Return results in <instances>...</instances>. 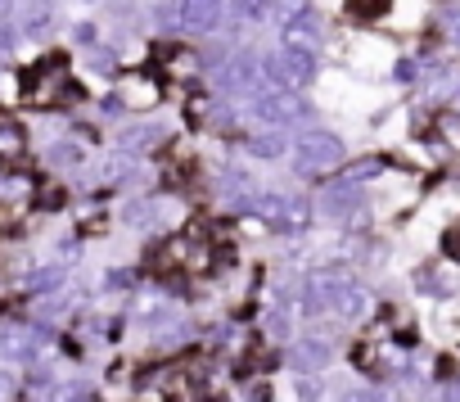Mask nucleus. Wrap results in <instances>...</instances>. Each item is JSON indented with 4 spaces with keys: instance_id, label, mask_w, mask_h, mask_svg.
I'll use <instances>...</instances> for the list:
<instances>
[{
    "instance_id": "obj_5",
    "label": "nucleus",
    "mask_w": 460,
    "mask_h": 402,
    "mask_svg": "<svg viewBox=\"0 0 460 402\" xmlns=\"http://www.w3.org/2000/svg\"><path fill=\"white\" fill-rule=\"evenodd\" d=\"M158 14H167L171 23H181L185 32H217L221 27V0H171Z\"/></svg>"
},
{
    "instance_id": "obj_2",
    "label": "nucleus",
    "mask_w": 460,
    "mask_h": 402,
    "mask_svg": "<svg viewBox=\"0 0 460 402\" xmlns=\"http://www.w3.org/2000/svg\"><path fill=\"white\" fill-rule=\"evenodd\" d=\"M293 158H298L302 176H316V172H334L348 158V150H343V141L334 131H302L293 141Z\"/></svg>"
},
{
    "instance_id": "obj_9",
    "label": "nucleus",
    "mask_w": 460,
    "mask_h": 402,
    "mask_svg": "<svg viewBox=\"0 0 460 402\" xmlns=\"http://www.w3.org/2000/svg\"><path fill=\"white\" fill-rule=\"evenodd\" d=\"M365 312H370V294H365L361 285L343 281V289H339V303H334V316H339V321H361Z\"/></svg>"
},
{
    "instance_id": "obj_4",
    "label": "nucleus",
    "mask_w": 460,
    "mask_h": 402,
    "mask_svg": "<svg viewBox=\"0 0 460 402\" xmlns=\"http://www.w3.org/2000/svg\"><path fill=\"white\" fill-rule=\"evenodd\" d=\"M253 109H257V118L267 122L271 131H280V127H293V122H302L307 118V99L298 95V91H262V95L253 99Z\"/></svg>"
},
{
    "instance_id": "obj_14",
    "label": "nucleus",
    "mask_w": 460,
    "mask_h": 402,
    "mask_svg": "<svg viewBox=\"0 0 460 402\" xmlns=\"http://www.w3.org/2000/svg\"><path fill=\"white\" fill-rule=\"evenodd\" d=\"M14 393H19V375L10 366H0V402H10Z\"/></svg>"
},
{
    "instance_id": "obj_7",
    "label": "nucleus",
    "mask_w": 460,
    "mask_h": 402,
    "mask_svg": "<svg viewBox=\"0 0 460 402\" xmlns=\"http://www.w3.org/2000/svg\"><path fill=\"white\" fill-rule=\"evenodd\" d=\"M316 41H321V19L311 10H298L280 23V45L285 50H311L316 55Z\"/></svg>"
},
{
    "instance_id": "obj_12",
    "label": "nucleus",
    "mask_w": 460,
    "mask_h": 402,
    "mask_svg": "<svg viewBox=\"0 0 460 402\" xmlns=\"http://www.w3.org/2000/svg\"><path fill=\"white\" fill-rule=\"evenodd\" d=\"M86 154H82V145L77 141H54L50 145V163H59V167H77Z\"/></svg>"
},
{
    "instance_id": "obj_15",
    "label": "nucleus",
    "mask_w": 460,
    "mask_h": 402,
    "mask_svg": "<svg viewBox=\"0 0 460 402\" xmlns=\"http://www.w3.org/2000/svg\"><path fill=\"white\" fill-rule=\"evenodd\" d=\"M343 402H384V393H379V389H352Z\"/></svg>"
},
{
    "instance_id": "obj_1",
    "label": "nucleus",
    "mask_w": 460,
    "mask_h": 402,
    "mask_svg": "<svg viewBox=\"0 0 460 402\" xmlns=\"http://www.w3.org/2000/svg\"><path fill=\"white\" fill-rule=\"evenodd\" d=\"M253 213L267 226L285 230V235H302L311 222V204L307 195H289V190H262V195L253 199Z\"/></svg>"
},
{
    "instance_id": "obj_3",
    "label": "nucleus",
    "mask_w": 460,
    "mask_h": 402,
    "mask_svg": "<svg viewBox=\"0 0 460 402\" xmlns=\"http://www.w3.org/2000/svg\"><path fill=\"white\" fill-rule=\"evenodd\" d=\"M262 73L276 82V91H302L311 77H316V55H311V50H285V45H280L276 55L262 64Z\"/></svg>"
},
{
    "instance_id": "obj_6",
    "label": "nucleus",
    "mask_w": 460,
    "mask_h": 402,
    "mask_svg": "<svg viewBox=\"0 0 460 402\" xmlns=\"http://www.w3.org/2000/svg\"><path fill=\"white\" fill-rule=\"evenodd\" d=\"M221 86L226 91H257V86H267V73H262V64L248 50H235L221 64Z\"/></svg>"
},
{
    "instance_id": "obj_16",
    "label": "nucleus",
    "mask_w": 460,
    "mask_h": 402,
    "mask_svg": "<svg viewBox=\"0 0 460 402\" xmlns=\"http://www.w3.org/2000/svg\"><path fill=\"white\" fill-rule=\"evenodd\" d=\"M10 50H14V32L10 27H0V55H10Z\"/></svg>"
},
{
    "instance_id": "obj_10",
    "label": "nucleus",
    "mask_w": 460,
    "mask_h": 402,
    "mask_svg": "<svg viewBox=\"0 0 460 402\" xmlns=\"http://www.w3.org/2000/svg\"><path fill=\"white\" fill-rule=\"evenodd\" d=\"M356 185L352 181H343V185H325L321 190V213H330V217H348V213H352L356 208Z\"/></svg>"
},
{
    "instance_id": "obj_8",
    "label": "nucleus",
    "mask_w": 460,
    "mask_h": 402,
    "mask_svg": "<svg viewBox=\"0 0 460 402\" xmlns=\"http://www.w3.org/2000/svg\"><path fill=\"white\" fill-rule=\"evenodd\" d=\"M0 362H10V366L36 362V339L23 335V330H0Z\"/></svg>"
},
{
    "instance_id": "obj_11",
    "label": "nucleus",
    "mask_w": 460,
    "mask_h": 402,
    "mask_svg": "<svg viewBox=\"0 0 460 402\" xmlns=\"http://www.w3.org/2000/svg\"><path fill=\"white\" fill-rule=\"evenodd\" d=\"M248 150L262 154V158H285V154H289V141H285L280 131H271V136H257V141H248Z\"/></svg>"
},
{
    "instance_id": "obj_13",
    "label": "nucleus",
    "mask_w": 460,
    "mask_h": 402,
    "mask_svg": "<svg viewBox=\"0 0 460 402\" xmlns=\"http://www.w3.org/2000/svg\"><path fill=\"white\" fill-rule=\"evenodd\" d=\"M239 14H244V19H253V23H262V19H271V14H276V0H239Z\"/></svg>"
}]
</instances>
